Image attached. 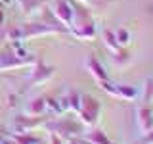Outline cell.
I'll list each match as a JSON object with an SVG mask.
<instances>
[{"instance_id": "7402d4cb", "label": "cell", "mask_w": 153, "mask_h": 144, "mask_svg": "<svg viewBox=\"0 0 153 144\" xmlns=\"http://www.w3.org/2000/svg\"><path fill=\"white\" fill-rule=\"evenodd\" d=\"M2 25H4V8L0 6V29H2Z\"/></svg>"}, {"instance_id": "6da1fadb", "label": "cell", "mask_w": 153, "mask_h": 144, "mask_svg": "<svg viewBox=\"0 0 153 144\" xmlns=\"http://www.w3.org/2000/svg\"><path fill=\"white\" fill-rule=\"evenodd\" d=\"M75 12H73V21L69 25L71 35L79 40H94L96 38V21L92 17V14L88 12V8L73 4Z\"/></svg>"}, {"instance_id": "5b68a950", "label": "cell", "mask_w": 153, "mask_h": 144, "mask_svg": "<svg viewBox=\"0 0 153 144\" xmlns=\"http://www.w3.org/2000/svg\"><path fill=\"white\" fill-rule=\"evenodd\" d=\"M50 12H52V16H54L61 25L69 29L71 21H73V12H75L73 2H69V0H56V2L52 4Z\"/></svg>"}, {"instance_id": "8fae6325", "label": "cell", "mask_w": 153, "mask_h": 144, "mask_svg": "<svg viewBox=\"0 0 153 144\" xmlns=\"http://www.w3.org/2000/svg\"><path fill=\"white\" fill-rule=\"evenodd\" d=\"M61 98H63V104H65V110H67V112L79 113V110H80V100H82V94H80L79 90L71 88V90H67V92L61 96Z\"/></svg>"}, {"instance_id": "9a60e30c", "label": "cell", "mask_w": 153, "mask_h": 144, "mask_svg": "<svg viewBox=\"0 0 153 144\" xmlns=\"http://www.w3.org/2000/svg\"><path fill=\"white\" fill-rule=\"evenodd\" d=\"M46 104H48V112L50 113H56V115H61L65 110V104H63V98L57 96V98H46Z\"/></svg>"}, {"instance_id": "277c9868", "label": "cell", "mask_w": 153, "mask_h": 144, "mask_svg": "<svg viewBox=\"0 0 153 144\" xmlns=\"http://www.w3.org/2000/svg\"><path fill=\"white\" fill-rule=\"evenodd\" d=\"M33 64H35L33 60H23L13 50H0V71H13Z\"/></svg>"}, {"instance_id": "e0dca14e", "label": "cell", "mask_w": 153, "mask_h": 144, "mask_svg": "<svg viewBox=\"0 0 153 144\" xmlns=\"http://www.w3.org/2000/svg\"><path fill=\"white\" fill-rule=\"evenodd\" d=\"M103 44L109 48L111 52H115L117 48H121L119 46V42H117V38H115V31H103Z\"/></svg>"}, {"instance_id": "30bf717a", "label": "cell", "mask_w": 153, "mask_h": 144, "mask_svg": "<svg viewBox=\"0 0 153 144\" xmlns=\"http://www.w3.org/2000/svg\"><path fill=\"white\" fill-rule=\"evenodd\" d=\"M86 71H88L90 75L94 77L98 83H102V81H107L109 79V75H107V71H105V67L102 65V62L98 60V58H88L86 60Z\"/></svg>"}, {"instance_id": "8992f818", "label": "cell", "mask_w": 153, "mask_h": 144, "mask_svg": "<svg viewBox=\"0 0 153 144\" xmlns=\"http://www.w3.org/2000/svg\"><path fill=\"white\" fill-rule=\"evenodd\" d=\"M56 73V67L54 65H48L44 62H35L33 64V69H31V75H29V85H40V83H46L48 79H52Z\"/></svg>"}, {"instance_id": "4fadbf2b", "label": "cell", "mask_w": 153, "mask_h": 144, "mask_svg": "<svg viewBox=\"0 0 153 144\" xmlns=\"http://www.w3.org/2000/svg\"><path fill=\"white\" fill-rule=\"evenodd\" d=\"M117 98L121 100H126V102H130V100H138L142 96L140 88L138 86H132V85H117Z\"/></svg>"}, {"instance_id": "ffe728a7", "label": "cell", "mask_w": 153, "mask_h": 144, "mask_svg": "<svg viewBox=\"0 0 153 144\" xmlns=\"http://www.w3.org/2000/svg\"><path fill=\"white\" fill-rule=\"evenodd\" d=\"M134 144H153V129H151L149 133L142 134V138H140V140H136Z\"/></svg>"}, {"instance_id": "ac0fdd59", "label": "cell", "mask_w": 153, "mask_h": 144, "mask_svg": "<svg viewBox=\"0 0 153 144\" xmlns=\"http://www.w3.org/2000/svg\"><path fill=\"white\" fill-rule=\"evenodd\" d=\"M142 98H143V102H153V79L146 81V88H143Z\"/></svg>"}, {"instance_id": "3957f363", "label": "cell", "mask_w": 153, "mask_h": 144, "mask_svg": "<svg viewBox=\"0 0 153 144\" xmlns=\"http://www.w3.org/2000/svg\"><path fill=\"white\" fill-rule=\"evenodd\" d=\"M100 113H102V102L98 98H94L92 94H82V100H80V110H79V119L82 121V125L86 129L96 127L100 119Z\"/></svg>"}, {"instance_id": "44dd1931", "label": "cell", "mask_w": 153, "mask_h": 144, "mask_svg": "<svg viewBox=\"0 0 153 144\" xmlns=\"http://www.w3.org/2000/svg\"><path fill=\"white\" fill-rule=\"evenodd\" d=\"M67 144H86V142L82 140V138H69Z\"/></svg>"}, {"instance_id": "7c38bea8", "label": "cell", "mask_w": 153, "mask_h": 144, "mask_svg": "<svg viewBox=\"0 0 153 144\" xmlns=\"http://www.w3.org/2000/svg\"><path fill=\"white\" fill-rule=\"evenodd\" d=\"M80 138L86 144H113L102 129H96V127H90V131H86L84 136H80Z\"/></svg>"}, {"instance_id": "d6986e66", "label": "cell", "mask_w": 153, "mask_h": 144, "mask_svg": "<svg viewBox=\"0 0 153 144\" xmlns=\"http://www.w3.org/2000/svg\"><path fill=\"white\" fill-rule=\"evenodd\" d=\"M48 144H67V140L56 133H48Z\"/></svg>"}, {"instance_id": "2e32d148", "label": "cell", "mask_w": 153, "mask_h": 144, "mask_svg": "<svg viewBox=\"0 0 153 144\" xmlns=\"http://www.w3.org/2000/svg\"><path fill=\"white\" fill-rule=\"evenodd\" d=\"M115 38H117L119 46H128V42L132 40V35H130V31H128V29L119 27L117 31H115Z\"/></svg>"}, {"instance_id": "cb8c5ba5", "label": "cell", "mask_w": 153, "mask_h": 144, "mask_svg": "<svg viewBox=\"0 0 153 144\" xmlns=\"http://www.w3.org/2000/svg\"><path fill=\"white\" fill-rule=\"evenodd\" d=\"M0 2H2V0H0Z\"/></svg>"}, {"instance_id": "ba28073f", "label": "cell", "mask_w": 153, "mask_h": 144, "mask_svg": "<svg viewBox=\"0 0 153 144\" xmlns=\"http://www.w3.org/2000/svg\"><path fill=\"white\" fill-rule=\"evenodd\" d=\"M136 125H138V131L142 134L149 133L153 129V110L147 104L136 108Z\"/></svg>"}, {"instance_id": "603a6c76", "label": "cell", "mask_w": 153, "mask_h": 144, "mask_svg": "<svg viewBox=\"0 0 153 144\" xmlns=\"http://www.w3.org/2000/svg\"><path fill=\"white\" fill-rule=\"evenodd\" d=\"M79 2H86V0H79Z\"/></svg>"}, {"instance_id": "52a82bcc", "label": "cell", "mask_w": 153, "mask_h": 144, "mask_svg": "<svg viewBox=\"0 0 153 144\" xmlns=\"http://www.w3.org/2000/svg\"><path fill=\"white\" fill-rule=\"evenodd\" d=\"M50 117L38 115V117H29V115H21L13 121V133H33L38 127H44V123Z\"/></svg>"}, {"instance_id": "7a4b0ae2", "label": "cell", "mask_w": 153, "mask_h": 144, "mask_svg": "<svg viewBox=\"0 0 153 144\" xmlns=\"http://www.w3.org/2000/svg\"><path fill=\"white\" fill-rule=\"evenodd\" d=\"M48 133H56L61 138L69 140V138H80L86 133V127L82 125L80 119H73V117H50L44 123V127Z\"/></svg>"}, {"instance_id": "9c48e42d", "label": "cell", "mask_w": 153, "mask_h": 144, "mask_svg": "<svg viewBox=\"0 0 153 144\" xmlns=\"http://www.w3.org/2000/svg\"><path fill=\"white\" fill-rule=\"evenodd\" d=\"M46 112H48L46 96H36V98L29 100L27 106L23 108V115H29V117H38V115H44Z\"/></svg>"}, {"instance_id": "5bb4252c", "label": "cell", "mask_w": 153, "mask_h": 144, "mask_svg": "<svg viewBox=\"0 0 153 144\" xmlns=\"http://www.w3.org/2000/svg\"><path fill=\"white\" fill-rule=\"evenodd\" d=\"M130 60H132V54H130V50H128L126 46H121V48H117V50L113 52V62L119 67L128 65V64H130Z\"/></svg>"}]
</instances>
